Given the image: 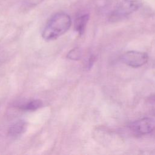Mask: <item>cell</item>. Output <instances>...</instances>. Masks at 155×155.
<instances>
[{
  "label": "cell",
  "mask_w": 155,
  "mask_h": 155,
  "mask_svg": "<svg viewBox=\"0 0 155 155\" xmlns=\"http://www.w3.org/2000/svg\"><path fill=\"white\" fill-rule=\"evenodd\" d=\"M71 24L70 16L64 12H59L53 15L45 25L42 36L46 41L54 40L70 28Z\"/></svg>",
  "instance_id": "cell-1"
},
{
  "label": "cell",
  "mask_w": 155,
  "mask_h": 155,
  "mask_svg": "<svg viewBox=\"0 0 155 155\" xmlns=\"http://www.w3.org/2000/svg\"><path fill=\"white\" fill-rule=\"evenodd\" d=\"M140 6L137 0H121L118 2L110 15V19L116 21L127 17L136 12Z\"/></svg>",
  "instance_id": "cell-2"
},
{
  "label": "cell",
  "mask_w": 155,
  "mask_h": 155,
  "mask_svg": "<svg viewBox=\"0 0 155 155\" xmlns=\"http://www.w3.org/2000/svg\"><path fill=\"white\" fill-rule=\"evenodd\" d=\"M122 61L128 66L134 68L140 67L145 64L148 60L146 53L137 51H128L122 56Z\"/></svg>",
  "instance_id": "cell-3"
},
{
  "label": "cell",
  "mask_w": 155,
  "mask_h": 155,
  "mask_svg": "<svg viewBox=\"0 0 155 155\" xmlns=\"http://www.w3.org/2000/svg\"><path fill=\"white\" fill-rule=\"evenodd\" d=\"M130 130L136 134L143 135L152 132L155 128V122L150 117H143L135 120L130 125Z\"/></svg>",
  "instance_id": "cell-4"
},
{
  "label": "cell",
  "mask_w": 155,
  "mask_h": 155,
  "mask_svg": "<svg viewBox=\"0 0 155 155\" xmlns=\"http://www.w3.org/2000/svg\"><path fill=\"white\" fill-rule=\"evenodd\" d=\"M27 123L24 120H18L13 124L8 130V134L13 137L19 136L26 130Z\"/></svg>",
  "instance_id": "cell-5"
},
{
  "label": "cell",
  "mask_w": 155,
  "mask_h": 155,
  "mask_svg": "<svg viewBox=\"0 0 155 155\" xmlns=\"http://www.w3.org/2000/svg\"><path fill=\"white\" fill-rule=\"evenodd\" d=\"M88 20L89 15L88 14L81 15L76 18L74 23V29L79 35H81L84 33Z\"/></svg>",
  "instance_id": "cell-6"
},
{
  "label": "cell",
  "mask_w": 155,
  "mask_h": 155,
  "mask_svg": "<svg viewBox=\"0 0 155 155\" xmlns=\"http://www.w3.org/2000/svg\"><path fill=\"white\" fill-rule=\"evenodd\" d=\"M42 106V102L39 99L30 101L21 106L19 108L24 111H35Z\"/></svg>",
  "instance_id": "cell-7"
},
{
  "label": "cell",
  "mask_w": 155,
  "mask_h": 155,
  "mask_svg": "<svg viewBox=\"0 0 155 155\" xmlns=\"http://www.w3.org/2000/svg\"><path fill=\"white\" fill-rule=\"evenodd\" d=\"M81 57V51L78 48H74L71 50L67 54V58L71 60L77 61Z\"/></svg>",
  "instance_id": "cell-8"
},
{
  "label": "cell",
  "mask_w": 155,
  "mask_h": 155,
  "mask_svg": "<svg viewBox=\"0 0 155 155\" xmlns=\"http://www.w3.org/2000/svg\"><path fill=\"white\" fill-rule=\"evenodd\" d=\"M44 0H24V4L27 7H31L40 4Z\"/></svg>",
  "instance_id": "cell-9"
},
{
  "label": "cell",
  "mask_w": 155,
  "mask_h": 155,
  "mask_svg": "<svg viewBox=\"0 0 155 155\" xmlns=\"http://www.w3.org/2000/svg\"><path fill=\"white\" fill-rule=\"evenodd\" d=\"M94 59H95V57L94 56H91L90 58L89 61H88V68H90L92 66V65H93V64L94 61Z\"/></svg>",
  "instance_id": "cell-10"
}]
</instances>
